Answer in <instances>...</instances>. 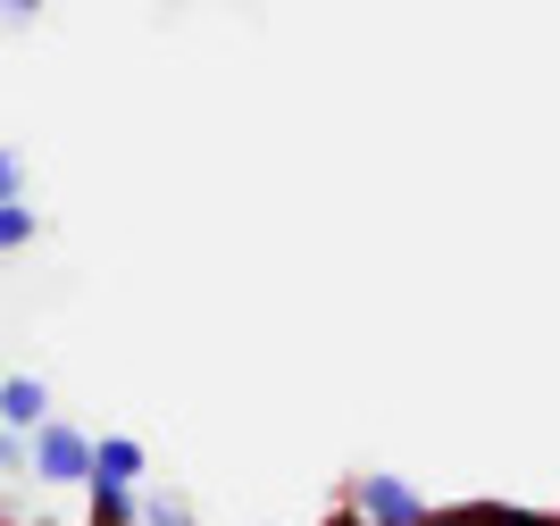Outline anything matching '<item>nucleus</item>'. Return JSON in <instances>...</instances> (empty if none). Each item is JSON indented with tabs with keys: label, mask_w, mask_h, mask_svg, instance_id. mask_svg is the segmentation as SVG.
<instances>
[{
	"label": "nucleus",
	"mask_w": 560,
	"mask_h": 526,
	"mask_svg": "<svg viewBox=\"0 0 560 526\" xmlns=\"http://www.w3.org/2000/svg\"><path fill=\"white\" fill-rule=\"evenodd\" d=\"M343 502L360 510L369 526H427V518H435V502H427L410 477H394V468H360V477L343 484Z\"/></svg>",
	"instance_id": "obj_1"
},
{
	"label": "nucleus",
	"mask_w": 560,
	"mask_h": 526,
	"mask_svg": "<svg viewBox=\"0 0 560 526\" xmlns=\"http://www.w3.org/2000/svg\"><path fill=\"white\" fill-rule=\"evenodd\" d=\"M34 477L43 484H93V435L68 426V418L34 426Z\"/></svg>",
	"instance_id": "obj_2"
},
{
	"label": "nucleus",
	"mask_w": 560,
	"mask_h": 526,
	"mask_svg": "<svg viewBox=\"0 0 560 526\" xmlns=\"http://www.w3.org/2000/svg\"><path fill=\"white\" fill-rule=\"evenodd\" d=\"M0 426H18V435L50 426V385L43 376H0Z\"/></svg>",
	"instance_id": "obj_3"
},
{
	"label": "nucleus",
	"mask_w": 560,
	"mask_h": 526,
	"mask_svg": "<svg viewBox=\"0 0 560 526\" xmlns=\"http://www.w3.org/2000/svg\"><path fill=\"white\" fill-rule=\"evenodd\" d=\"M93 477L101 484H142L151 477V452L135 435H93Z\"/></svg>",
	"instance_id": "obj_4"
},
{
	"label": "nucleus",
	"mask_w": 560,
	"mask_h": 526,
	"mask_svg": "<svg viewBox=\"0 0 560 526\" xmlns=\"http://www.w3.org/2000/svg\"><path fill=\"white\" fill-rule=\"evenodd\" d=\"M93 493V526H142V502H135V484H84Z\"/></svg>",
	"instance_id": "obj_5"
},
{
	"label": "nucleus",
	"mask_w": 560,
	"mask_h": 526,
	"mask_svg": "<svg viewBox=\"0 0 560 526\" xmlns=\"http://www.w3.org/2000/svg\"><path fill=\"white\" fill-rule=\"evenodd\" d=\"M34 234H43V209L34 201H0V252H25Z\"/></svg>",
	"instance_id": "obj_6"
},
{
	"label": "nucleus",
	"mask_w": 560,
	"mask_h": 526,
	"mask_svg": "<svg viewBox=\"0 0 560 526\" xmlns=\"http://www.w3.org/2000/svg\"><path fill=\"white\" fill-rule=\"evenodd\" d=\"M0 201H25V151L0 142Z\"/></svg>",
	"instance_id": "obj_7"
},
{
	"label": "nucleus",
	"mask_w": 560,
	"mask_h": 526,
	"mask_svg": "<svg viewBox=\"0 0 560 526\" xmlns=\"http://www.w3.org/2000/svg\"><path fill=\"white\" fill-rule=\"evenodd\" d=\"M43 17V0H0V25H34Z\"/></svg>",
	"instance_id": "obj_8"
},
{
	"label": "nucleus",
	"mask_w": 560,
	"mask_h": 526,
	"mask_svg": "<svg viewBox=\"0 0 560 526\" xmlns=\"http://www.w3.org/2000/svg\"><path fill=\"white\" fill-rule=\"evenodd\" d=\"M327 526H369V518H360L351 502H335V510H327Z\"/></svg>",
	"instance_id": "obj_9"
}]
</instances>
